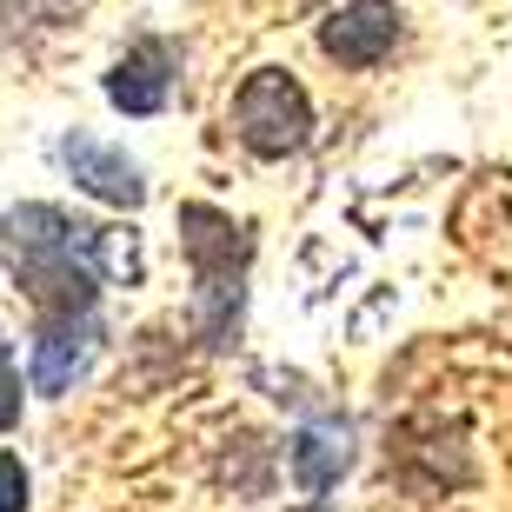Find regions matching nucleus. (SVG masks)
Wrapping results in <instances>:
<instances>
[{
  "mask_svg": "<svg viewBox=\"0 0 512 512\" xmlns=\"http://www.w3.org/2000/svg\"><path fill=\"white\" fill-rule=\"evenodd\" d=\"M27 499H34V479H27L20 453H0V512H27Z\"/></svg>",
  "mask_w": 512,
  "mask_h": 512,
  "instance_id": "11",
  "label": "nucleus"
},
{
  "mask_svg": "<svg viewBox=\"0 0 512 512\" xmlns=\"http://www.w3.org/2000/svg\"><path fill=\"white\" fill-rule=\"evenodd\" d=\"M406 40V7L399 0H340L333 14L320 20V54L346 74H373L399 54Z\"/></svg>",
  "mask_w": 512,
  "mask_h": 512,
  "instance_id": "5",
  "label": "nucleus"
},
{
  "mask_svg": "<svg viewBox=\"0 0 512 512\" xmlns=\"http://www.w3.org/2000/svg\"><path fill=\"white\" fill-rule=\"evenodd\" d=\"M227 127L253 160H293V153L313 147V94L286 67H253L233 87Z\"/></svg>",
  "mask_w": 512,
  "mask_h": 512,
  "instance_id": "3",
  "label": "nucleus"
},
{
  "mask_svg": "<svg viewBox=\"0 0 512 512\" xmlns=\"http://www.w3.org/2000/svg\"><path fill=\"white\" fill-rule=\"evenodd\" d=\"M100 87H107V100H114V114H127V120L167 114L173 94H180V47H173L167 34H140V40H127Z\"/></svg>",
  "mask_w": 512,
  "mask_h": 512,
  "instance_id": "6",
  "label": "nucleus"
},
{
  "mask_svg": "<svg viewBox=\"0 0 512 512\" xmlns=\"http://www.w3.org/2000/svg\"><path fill=\"white\" fill-rule=\"evenodd\" d=\"M60 167H67V180H74L87 200H100V207H120V213H140L147 207V173H140V160H133L127 147H114V140H100V133H60Z\"/></svg>",
  "mask_w": 512,
  "mask_h": 512,
  "instance_id": "7",
  "label": "nucleus"
},
{
  "mask_svg": "<svg viewBox=\"0 0 512 512\" xmlns=\"http://www.w3.org/2000/svg\"><path fill=\"white\" fill-rule=\"evenodd\" d=\"M100 340H107L100 313H47V320H34V346H27V393L67 399L80 380H87Z\"/></svg>",
  "mask_w": 512,
  "mask_h": 512,
  "instance_id": "4",
  "label": "nucleus"
},
{
  "mask_svg": "<svg viewBox=\"0 0 512 512\" xmlns=\"http://www.w3.org/2000/svg\"><path fill=\"white\" fill-rule=\"evenodd\" d=\"M286 473H293V486H300L306 499H326L353 473V419L333 413V406L300 413V426L286 439Z\"/></svg>",
  "mask_w": 512,
  "mask_h": 512,
  "instance_id": "8",
  "label": "nucleus"
},
{
  "mask_svg": "<svg viewBox=\"0 0 512 512\" xmlns=\"http://www.w3.org/2000/svg\"><path fill=\"white\" fill-rule=\"evenodd\" d=\"M74 247L80 260L100 273V286H140L147 280V253L133 227H107V220H74Z\"/></svg>",
  "mask_w": 512,
  "mask_h": 512,
  "instance_id": "9",
  "label": "nucleus"
},
{
  "mask_svg": "<svg viewBox=\"0 0 512 512\" xmlns=\"http://www.w3.org/2000/svg\"><path fill=\"white\" fill-rule=\"evenodd\" d=\"M0 266L14 273L20 300L34 306V320L47 313H100V273L80 260L74 247V213L47 207V200H20L0 213Z\"/></svg>",
  "mask_w": 512,
  "mask_h": 512,
  "instance_id": "2",
  "label": "nucleus"
},
{
  "mask_svg": "<svg viewBox=\"0 0 512 512\" xmlns=\"http://www.w3.org/2000/svg\"><path fill=\"white\" fill-rule=\"evenodd\" d=\"M20 419H27V386H20L14 340L0 333V433H20Z\"/></svg>",
  "mask_w": 512,
  "mask_h": 512,
  "instance_id": "10",
  "label": "nucleus"
},
{
  "mask_svg": "<svg viewBox=\"0 0 512 512\" xmlns=\"http://www.w3.org/2000/svg\"><path fill=\"white\" fill-rule=\"evenodd\" d=\"M286 512H333L326 499H306V506H286Z\"/></svg>",
  "mask_w": 512,
  "mask_h": 512,
  "instance_id": "12",
  "label": "nucleus"
},
{
  "mask_svg": "<svg viewBox=\"0 0 512 512\" xmlns=\"http://www.w3.org/2000/svg\"><path fill=\"white\" fill-rule=\"evenodd\" d=\"M180 227V253H187L193 273V340L200 353H233L247 340V280H253V227L233 220L227 207L213 200H180L173 213Z\"/></svg>",
  "mask_w": 512,
  "mask_h": 512,
  "instance_id": "1",
  "label": "nucleus"
}]
</instances>
